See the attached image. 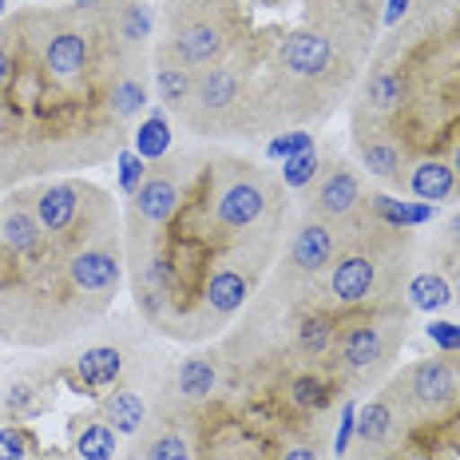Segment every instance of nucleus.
I'll return each instance as SVG.
<instances>
[{"instance_id": "nucleus-1", "label": "nucleus", "mask_w": 460, "mask_h": 460, "mask_svg": "<svg viewBox=\"0 0 460 460\" xmlns=\"http://www.w3.org/2000/svg\"><path fill=\"white\" fill-rule=\"evenodd\" d=\"M278 190L282 187L270 183L262 171H238V175H230L226 183L215 190V199H210V218H215V226L234 243V238L251 234L258 223H266L270 207L278 203Z\"/></svg>"}, {"instance_id": "nucleus-2", "label": "nucleus", "mask_w": 460, "mask_h": 460, "mask_svg": "<svg viewBox=\"0 0 460 460\" xmlns=\"http://www.w3.org/2000/svg\"><path fill=\"white\" fill-rule=\"evenodd\" d=\"M401 345V318L397 314H377V318L358 322L353 330H338L333 341V358L338 369L353 381H369L393 361Z\"/></svg>"}, {"instance_id": "nucleus-3", "label": "nucleus", "mask_w": 460, "mask_h": 460, "mask_svg": "<svg viewBox=\"0 0 460 460\" xmlns=\"http://www.w3.org/2000/svg\"><path fill=\"white\" fill-rule=\"evenodd\" d=\"M389 246L385 238H358V243H345L333 266L325 270V286H330V298L341 305H366L369 298H377L381 270L397 262H385Z\"/></svg>"}, {"instance_id": "nucleus-4", "label": "nucleus", "mask_w": 460, "mask_h": 460, "mask_svg": "<svg viewBox=\"0 0 460 460\" xmlns=\"http://www.w3.org/2000/svg\"><path fill=\"white\" fill-rule=\"evenodd\" d=\"M246 80L243 68L234 60H218L210 68L195 72V92L183 111L187 128L195 131H223L230 123V115L238 111V103H246Z\"/></svg>"}, {"instance_id": "nucleus-5", "label": "nucleus", "mask_w": 460, "mask_h": 460, "mask_svg": "<svg viewBox=\"0 0 460 460\" xmlns=\"http://www.w3.org/2000/svg\"><path fill=\"white\" fill-rule=\"evenodd\" d=\"M389 397L397 401V409L405 413H440L460 397V369L456 361L448 358H429L417 361L401 373L389 385Z\"/></svg>"}, {"instance_id": "nucleus-6", "label": "nucleus", "mask_w": 460, "mask_h": 460, "mask_svg": "<svg viewBox=\"0 0 460 460\" xmlns=\"http://www.w3.org/2000/svg\"><path fill=\"white\" fill-rule=\"evenodd\" d=\"M64 274H68V286L75 298H92V302H108L115 294L123 278V266H119V246L115 238H84L75 251H68L64 258Z\"/></svg>"}, {"instance_id": "nucleus-7", "label": "nucleus", "mask_w": 460, "mask_h": 460, "mask_svg": "<svg viewBox=\"0 0 460 460\" xmlns=\"http://www.w3.org/2000/svg\"><path fill=\"white\" fill-rule=\"evenodd\" d=\"M40 40H36V56H40L44 72L60 84H80L92 72V36L80 24L64 21V16H40Z\"/></svg>"}, {"instance_id": "nucleus-8", "label": "nucleus", "mask_w": 460, "mask_h": 460, "mask_svg": "<svg viewBox=\"0 0 460 460\" xmlns=\"http://www.w3.org/2000/svg\"><path fill=\"white\" fill-rule=\"evenodd\" d=\"M183 203V183H179V155H163L159 167H147L139 190L131 195V215H128V234H147L163 230L175 218Z\"/></svg>"}, {"instance_id": "nucleus-9", "label": "nucleus", "mask_w": 460, "mask_h": 460, "mask_svg": "<svg viewBox=\"0 0 460 460\" xmlns=\"http://www.w3.org/2000/svg\"><path fill=\"white\" fill-rule=\"evenodd\" d=\"M361 207H366V195H361L358 171L338 155H333L330 163H322L318 175H314V183L305 187V215L341 226L345 218H353Z\"/></svg>"}, {"instance_id": "nucleus-10", "label": "nucleus", "mask_w": 460, "mask_h": 460, "mask_svg": "<svg viewBox=\"0 0 460 460\" xmlns=\"http://www.w3.org/2000/svg\"><path fill=\"white\" fill-rule=\"evenodd\" d=\"M338 251H341V243H338V226L305 215L302 223L294 226L290 251H286V270H290V278L314 282V278H322V274L333 266Z\"/></svg>"}, {"instance_id": "nucleus-11", "label": "nucleus", "mask_w": 460, "mask_h": 460, "mask_svg": "<svg viewBox=\"0 0 460 460\" xmlns=\"http://www.w3.org/2000/svg\"><path fill=\"white\" fill-rule=\"evenodd\" d=\"M95 195V187H84V183H52L44 190H36V218H40L44 234L64 243L72 238L75 230L84 226V203Z\"/></svg>"}, {"instance_id": "nucleus-12", "label": "nucleus", "mask_w": 460, "mask_h": 460, "mask_svg": "<svg viewBox=\"0 0 460 460\" xmlns=\"http://www.w3.org/2000/svg\"><path fill=\"white\" fill-rule=\"evenodd\" d=\"M44 226L36 210L13 199L0 210V258H16V262H40L44 258Z\"/></svg>"}, {"instance_id": "nucleus-13", "label": "nucleus", "mask_w": 460, "mask_h": 460, "mask_svg": "<svg viewBox=\"0 0 460 460\" xmlns=\"http://www.w3.org/2000/svg\"><path fill=\"white\" fill-rule=\"evenodd\" d=\"M246 298H251V278L243 270H234V266L210 270L207 282H203V294H199V302H203L210 322H226L234 310H243Z\"/></svg>"}, {"instance_id": "nucleus-14", "label": "nucleus", "mask_w": 460, "mask_h": 460, "mask_svg": "<svg viewBox=\"0 0 460 460\" xmlns=\"http://www.w3.org/2000/svg\"><path fill=\"white\" fill-rule=\"evenodd\" d=\"M151 80L159 88V103H167V111H187L190 103V92H195V72L171 52L167 44H159L155 60H151Z\"/></svg>"}, {"instance_id": "nucleus-15", "label": "nucleus", "mask_w": 460, "mask_h": 460, "mask_svg": "<svg viewBox=\"0 0 460 460\" xmlns=\"http://www.w3.org/2000/svg\"><path fill=\"white\" fill-rule=\"evenodd\" d=\"M358 155H361V167L369 175H377L381 183H405V151L401 143L385 136V131H366L358 128Z\"/></svg>"}, {"instance_id": "nucleus-16", "label": "nucleus", "mask_w": 460, "mask_h": 460, "mask_svg": "<svg viewBox=\"0 0 460 460\" xmlns=\"http://www.w3.org/2000/svg\"><path fill=\"white\" fill-rule=\"evenodd\" d=\"M405 187H409V195L425 199V203H433V207L437 203H448V199L460 195L456 171L448 167V159H437V155L417 159L413 171H405Z\"/></svg>"}, {"instance_id": "nucleus-17", "label": "nucleus", "mask_w": 460, "mask_h": 460, "mask_svg": "<svg viewBox=\"0 0 460 460\" xmlns=\"http://www.w3.org/2000/svg\"><path fill=\"white\" fill-rule=\"evenodd\" d=\"M397 425H401V409H397V401L385 393V397L369 401V405L358 413L353 437H358V445L366 448V453H377V448H389L393 445V437H397Z\"/></svg>"}, {"instance_id": "nucleus-18", "label": "nucleus", "mask_w": 460, "mask_h": 460, "mask_svg": "<svg viewBox=\"0 0 460 460\" xmlns=\"http://www.w3.org/2000/svg\"><path fill=\"white\" fill-rule=\"evenodd\" d=\"M100 417L108 420L115 433L136 437V433H143V425H147V401L139 397V389L119 385V389H111L108 397H103Z\"/></svg>"}, {"instance_id": "nucleus-19", "label": "nucleus", "mask_w": 460, "mask_h": 460, "mask_svg": "<svg viewBox=\"0 0 460 460\" xmlns=\"http://www.w3.org/2000/svg\"><path fill=\"white\" fill-rule=\"evenodd\" d=\"M108 111H111L115 123H131V119H139V115L147 111V80L139 75L136 64H131V68H123L111 80V88H108Z\"/></svg>"}, {"instance_id": "nucleus-20", "label": "nucleus", "mask_w": 460, "mask_h": 460, "mask_svg": "<svg viewBox=\"0 0 460 460\" xmlns=\"http://www.w3.org/2000/svg\"><path fill=\"white\" fill-rule=\"evenodd\" d=\"M123 373V349L119 345H92L75 358V377L84 389H108Z\"/></svg>"}, {"instance_id": "nucleus-21", "label": "nucleus", "mask_w": 460, "mask_h": 460, "mask_svg": "<svg viewBox=\"0 0 460 460\" xmlns=\"http://www.w3.org/2000/svg\"><path fill=\"white\" fill-rule=\"evenodd\" d=\"M405 298L420 314H437V310H445V305H453V278L445 270H420L409 278Z\"/></svg>"}, {"instance_id": "nucleus-22", "label": "nucleus", "mask_w": 460, "mask_h": 460, "mask_svg": "<svg viewBox=\"0 0 460 460\" xmlns=\"http://www.w3.org/2000/svg\"><path fill=\"white\" fill-rule=\"evenodd\" d=\"M366 210L377 226H389V230H405V226H417V223H429L437 215L433 203L425 207H413V203H401L393 195H369L366 199Z\"/></svg>"}, {"instance_id": "nucleus-23", "label": "nucleus", "mask_w": 460, "mask_h": 460, "mask_svg": "<svg viewBox=\"0 0 460 460\" xmlns=\"http://www.w3.org/2000/svg\"><path fill=\"white\" fill-rule=\"evenodd\" d=\"M72 440H75V456L80 460H111L119 453V433L108 425V420H95V417H84L80 425L72 429Z\"/></svg>"}, {"instance_id": "nucleus-24", "label": "nucleus", "mask_w": 460, "mask_h": 460, "mask_svg": "<svg viewBox=\"0 0 460 460\" xmlns=\"http://www.w3.org/2000/svg\"><path fill=\"white\" fill-rule=\"evenodd\" d=\"M175 389L183 401L199 405V401H207L218 389V366L210 358H199V353L195 358H183V366L175 373Z\"/></svg>"}, {"instance_id": "nucleus-25", "label": "nucleus", "mask_w": 460, "mask_h": 460, "mask_svg": "<svg viewBox=\"0 0 460 460\" xmlns=\"http://www.w3.org/2000/svg\"><path fill=\"white\" fill-rule=\"evenodd\" d=\"M136 460H195V445H190V437H183L175 425H167V429H155V433L143 440Z\"/></svg>"}, {"instance_id": "nucleus-26", "label": "nucleus", "mask_w": 460, "mask_h": 460, "mask_svg": "<svg viewBox=\"0 0 460 460\" xmlns=\"http://www.w3.org/2000/svg\"><path fill=\"white\" fill-rule=\"evenodd\" d=\"M338 341V322L330 314H310V318L298 322V349L305 358H325Z\"/></svg>"}, {"instance_id": "nucleus-27", "label": "nucleus", "mask_w": 460, "mask_h": 460, "mask_svg": "<svg viewBox=\"0 0 460 460\" xmlns=\"http://www.w3.org/2000/svg\"><path fill=\"white\" fill-rule=\"evenodd\" d=\"M171 151V119L163 111H151L136 131V155L143 159H163Z\"/></svg>"}, {"instance_id": "nucleus-28", "label": "nucleus", "mask_w": 460, "mask_h": 460, "mask_svg": "<svg viewBox=\"0 0 460 460\" xmlns=\"http://www.w3.org/2000/svg\"><path fill=\"white\" fill-rule=\"evenodd\" d=\"M405 100V80L397 72H373L366 80V108L369 111H393Z\"/></svg>"}, {"instance_id": "nucleus-29", "label": "nucleus", "mask_w": 460, "mask_h": 460, "mask_svg": "<svg viewBox=\"0 0 460 460\" xmlns=\"http://www.w3.org/2000/svg\"><path fill=\"white\" fill-rule=\"evenodd\" d=\"M330 397H333L330 381H322L318 373H302V377H294V385H290V401L302 409V413H322V409L330 405Z\"/></svg>"}, {"instance_id": "nucleus-30", "label": "nucleus", "mask_w": 460, "mask_h": 460, "mask_svg": "<svg viewBox=\"0 0 460 460\" xmlns=\"http://www.w3.org/2000/svg\"><path fill=\"white\" fill-rule=\"evenodd\" d=\"M318 167H322L318 147H310V151H302V155L286 159V167H282V187H290V190H305V187L314 183V175H318Z\"/></svg>"}, {"instance_id": "nucleus-31", "label": "nucleus", "mask_w": 460, "mask_h": 460, "mask_svg": "<svg viewBox=\"0 0 460 460\" xmlns=\"http://www.w3.org/2000/svg\"><path fill=\"white\" fill-rule=\"evenodd\" d=\"M143 175H147V163H143V155H136V151L128 155V151H123V155H119V187L128 190V199L139 190Z\"/></svg>"}, {"instance_id": "nucleus-32", "label": "nucleus", "mask_w": 460, "mask_h": 460, "mask_svg": "<svg viewBox=\"0 0 460 460\" xmlns=\"http://www.w3.org/2000/svg\"><path fill=\"white\" fill-rule=\"evenodd\" d=\"M310 147H314V143H310L305 131H290V136L270 139V155L274 159H294V155H302V151H310Z\"/></svg>"}, {"instance_id": "nucleus-33", "label": "nucleus", "mask_w": 460, "mask_h": 460, "mask_svg": "<svg viewBox=\"0 0 460 460\" xmlns=\"http://www.w3.org/2000/svg\"><path fill=\"white\" fill-rule=\"evenodd\" d=\"M28 456V433L4 425L0 429V460H24Z\"/></svg>"}, {"instance_id": "nucleus-34", "label": "nucleus", "mask_w": 460, "mask_h": 460, "mask_svg": "<svg viewBox=\"0 0 460 460\" xmlns=\"http://www.w3.org/2000/svg\"><path fill=\"white\" fill-rule=\"evenodd\" d=\"M353 425H358V409H353V405H345V409H341V425H338V437H333V453H338L341 460H349Z\"/></svg>"}, {"instance_id": "nucleus-35", "label": "nucleus", "mask_w": 460, "mask_h": 460, "mask_svg": "<svg viewBox=\"0 0 460 460\" xmlns=\"http://www.w3.org/2000/svg\"><path fill=\"white\" fill-rule=\"evenodd\" d=\"M429 338H433L437 345H445V353H460V325L433 322L429 325Z\"/></svg>"}, {"instance_id": "nucleus-36", "label": "nucleus", "mask_w": 460, "mask_h": 460, "mask_svg": "<svg viewBox=\"0 0 460 460\" xmlns=\"http://www.w3.org/2000/svg\"><path fill=\"white\" fill-rule=\"evenodd\" d=\"M13 68H16V52H13V36L0 32V92L8 88V80H13Z\"/></svg>"}, {"instance_id": "nucleus-37", "label": "nucleus", "mask_w": 460, "mask_h": 460, "mask_svg": "<svg viewBox=\"0 0 460 460\" xmlns=\"http://www.w3.org/2000/svg\"><path fill=\"white\" fill-rule=\"evenodd\" d=\"M282 460H322V448L310 445V440H302V445H290V448H286Z\"/></svg>"}, {"instance_id": "nucleus-38", "label": "nucleus", "mask_w": 460, "mask_h": 460, "mask_svg": "<svg viewBox=\"0 0 460 460\" xmlns=\"http://www.w3.org/2000/svg\"><path fill=\"white\" fill-rule=\"evenodd\" d=\"M409 4H413V0H389V4H385V16H381V21H385V24H397L401 16H405Z\"/></svg>"}, {"instance_id": "nucleus-39", "label": "nucleus", "mask_w": 460, "mask_h": 460, "mask_svg": "<svg viewBox=\"0 0 460 460\" xmlns=\"http://www.w3.org/2000/svg\"><path fill=\"white\" fill-rule=\"evenodd\" d=\"M448 167L456 171V179H460V139L453 143V155H448Z\"/></svg>"}, {"instance_id": "nucleus-40", "label": "nucleus", "mask_w": 460, "mask_h": 460, "mask_svg": "<svg viewBox=\"0 0 460 460\" xmlns=\"http://www.w3.org/2000/svg\"><path fill=\"white\" fill-rule=\"evenodd\" d=\"M448 238H453V243H460V215L453 218V223H448Z\"/></svg>"}, {"instance_id": "nucleus-41", "label": "nucleus", "mask_w": 460, "mask_h": 460, "mask_svg": "<svg viewBox=\"0 0 460 460\" xmlns=\"http://www.w3.org/2000/svg\"><path fill=\"white\" fill-rule=\"evenodd\" d=\"M8 13V0H0V16H4Z\"/></svg>"}, {"instance_id": "nucleus-42", "label": "nucleus", "mask_w": 460, "mask_h": 460, "mask_svg": "<svg viewBox=\"0 0 460 460\" xmlns=\"http://www.w3.org/2000/svg\"><path fill=\"white\" fill-rule=\"evenodd\" d=\"M0 278H4V258H0Z\"/></svg>"}]
</instances>
